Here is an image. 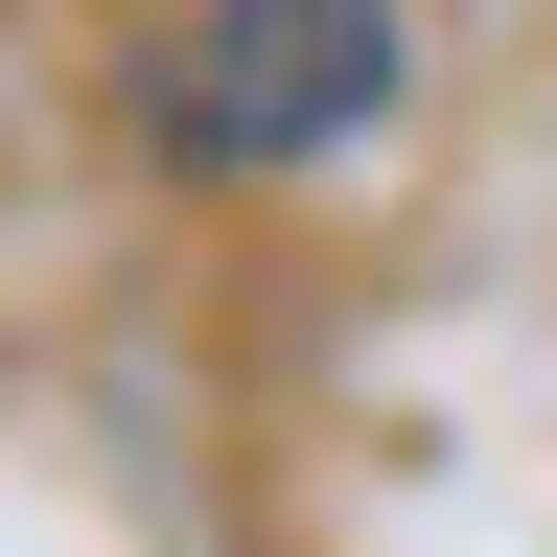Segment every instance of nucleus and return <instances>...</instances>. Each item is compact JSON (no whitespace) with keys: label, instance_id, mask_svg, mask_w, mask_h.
<instances>
[{"label":"nucleus","instance_id":"obj_1","mask_svg":"<svg viewBox=\"0 0 557 557\" xmlns=\"http://www.w3.org/2000/svg\"><path fill=\"white\" fill-rule=\"evenodd\" d=\"M395 0H209V24L163 47V139L186 163H325V139L395 116Z\"/></svg>","mask_w":557,"mask_h":557}]
</instances>
